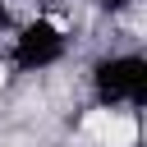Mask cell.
Returning a JSON list of instances; mask_svg holds the SVG:
<instances>
[{"label": "cell", "mask_w": 147, "mask_h": 147, "mask_svg": "<svg viewBox=\"0 0 147 147\" xmlns=\"http://www.w3.org/2000/svg\"><path fill=\"white\" fill-rule=\"evenodd\" d=\"M92 96L101 110H142L147 106V60L138 51H110L92 64Z\"/></svg>", "instance_id": "6da1fadb"}, {"label": "cell", "mask_w": 147, "mask_h": 147, "mask_svg": "<svg viewBox=\"0 0 147 147\" xmlns=\"http://www.w3.org/2000/svg\"><path fill=\"white\" fill-rule=\"evenodd\" d=\"M69 55V32L55 18H28L9 37V69L14 74H46Z\"/></svg>", "instance_id": "7a4b0ae2"}, {"label": "cell", "mask_w": 147, "mask_h": 147, "mask_svg": "<svg viewBox=\"0 0 147 147\" xmlns=\"http://www.w3.org/2000/svg\"><path fill=\"white\" fill-rule=\"evenodd\" d=\"M96 5H101L106 14H124V9H133L138 0H96Z\"/></svg>", "instance_id": "3957f363"}, {"label": "cell", "mask_w": 147, "mask_h": 147, "mask_svg": "<svg viewBox=\"0 0 147 147\" xmlns=\"http://www.w3.org/2000/svg\"><path fill=\"white\" fill-rule=\"evenodd\" d=\"M14 28V0H0V32Z\"/></svg>", "instance_id": "277c9868"}, {"label": "cell", "mask_w": 147, "mask_h": 147, "mask_svg": "<svg viewBox=\"0 0 147 147\" xmlns=\"http://www.w3.org/2000/svg\"><path fill=\"white\" fill-rule=\"evenodd\" d=\"M124 147H138V142H124Z\"/></svg>", "instance_id": "5b68a950"}]
</instances>
